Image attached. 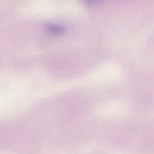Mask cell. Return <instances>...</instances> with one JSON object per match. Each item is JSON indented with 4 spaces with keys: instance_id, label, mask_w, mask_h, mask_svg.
Returning <instances> with one entry per match:
<instances>
[{
    "instance_id": "6da1fadb",
    "label": "cell",
    "mask_w": 154,
    "mask_h": 154,
    "mask_svg": "<svg viewBox=\"0 0 154 154\" xmlns=\"http://www.w3.org/2000/svg\"><path fill=\"white\" fill-rule=\"evenodd\" d=\"M83 1H84V2L86 3H88V4H92V3L96 2L97 0H83Z\"/></svg>"
}]
</instances>
